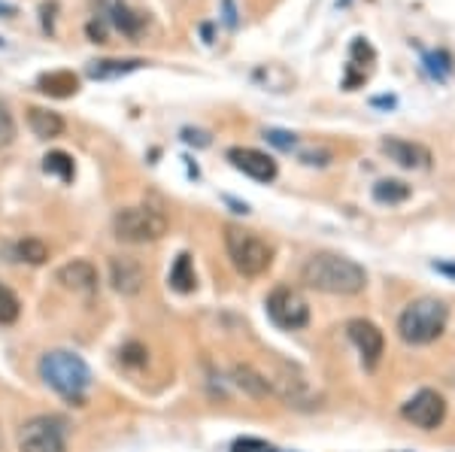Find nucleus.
I'll return each instance as SVG.
<instances>
[{"instance_id":"39448f33","label":"nucleus","mask_w":455,"mask_h":452,"mask_svg":"<svg viewBox=\"0 0 455 452\" xmlns=\"http://www.w3.org/2000/svg\"><path fill=\"white\" fill-rule=\"evenodd\" d=\"M113 231L122 243H156L167 234V218L152 207H124L113 218Z\"/></svg>"},{"instance_id":"f3484780","label":"nucleus","mask_w":455,"mask_h":452,"mask_svg":"<svg viewBox=\"0 0 455 452\" xmlns=\"http://www.w3.org/2000/svg\"><path fill=\"white\" fill-rule=\"evenodd\" d=\"M146 61L140 58H128V61H122V58H104V61H92L88 64V76L92 79H113V76H124V73L143 67Z\"/></svg>"},{"instance_id":"aec40b11","label":"nucleus","mask_w":455,"mask_h":452,"mask_svg":"<svg viewBox=\"0 0 455 452\" xmlns=\"http://www.w3.org/2000/svg\"><path fill=\"white\" fill-rule=\"evenodd\" d=\"M16 258L28 261V265H46L49 261V246L36 237H25L16 243Z\"/></svg>"},{"instance_id":"20e7f679","label":"nucleus","mask_w":455,"mask_h":452,"mask_svg":"<svg viewBox=\"0 0 455 452\" xmlns=\"http://www.w3.org/2000/svg\"><path fill=\"white\" fill-rule=\"evenodd\" d=\"M225 250L234 271L243 276H261L274 265V246L267 240H261L255 231L237 228V225H228L225 228Z\"/></svg>"},{"instance_id":"4468645a","label":"nucleus","mask_w":455,"mask_h":452,"mask_svg":"<svg viewBox=\"0 0 455 452\" xmlns=\"http://www.w3.org/2000/svg\"><path fill=\"white\" fill-rule=\"evenodd\" d=\"M36 89L43 94H49V98H73V94L79 91V76L73 70H49L43 73L40 79H36Z\"/></svg>"},{"instance_id":"393cba45","label":"nucleus","mask_w":455,"mask_h":452,"mask_svg":"<svg viewBox=\"0 0 455 452\" xmlns=\"http://www.w3.org/2000/svg\"><path fill=\"white\" fill-rule=\"evenodd\" d=\"M231 452H280V449L267 440H259V437H240L231 447Z\"/></svg>"},{"instance_id":"c85d7f7f","label":"nucleus","mask_w":455,"mask_h":452,"mask_svg":"<svg viewBox=\"0 0 455 452\" xmlns=\"http://www.w3.org/2000/svg\"><path fill=\"white\" fill-rule=\"evenodd\" d=\"M88 36H92L94 43H107V28L100 25V21H88Z\"/></svg>"},{"instance_id":"cd10ccee","label":"nucleus","mask_w":455,"mask_h":452,"mask_svg":"<svg viewBox=\"0 0 455 452\" xmlns=\"http://www.w3.org/2000/svg\"><path fill=\"white\" fill-rule=\"evenodd\" d=\"M264 137L274 146H280V149H291L295 146V134H285V131H267Z\"/></svg>"},{"instance_id":"5701e85b","label":"nucleus","mask_w":455,"mask_h":452,"mask_svg":"<svg viewBox=\"0 0 455 452\" xmlns=\"http://www.w3.org/2000/svg\"><path fill=\"white\" fill-rule=\"evenodd\" d=\"M234 377H237V385H240V389L252 392L255 398H261V395H267V392H270L267 380H261V377L255 374L252 368H234Z\"/></svg>"},{"instance_id":"1a4fd4ad","label":"nucleus","mask_w":455,"mask_h":452,"mask_svg":"<svg viewBox=\"0 0 455 452\" xmlns=\"http://www.w3.org/2000/svg\"><path fill=\"white\" fill-rule=\"evenodd\" d=\"M347 334L349 340L355 344V349L362 353V361L364 368L373 370L383 359V349H386V340H383V331H379L377 325L368 322V319H352L347 325Z\"/></svg>"},{"instance_id":"a878e982","label":"nucleus","mask_w":455,"mask_h":452,"mask_svg":"<svg viewBox=\"0 0 455 452\" xmlns=\"http://www.w3.org/2000/svg\"><path fill=\"white\" fill-rule=\"evenodd\" d=\"M425 61H428V70L435 73L437 79H446V73L452 70L450 55H446V52H431V55H425Z\"/></svg>"},{"instance_id":"bb28decb","label":"nucleus","mask_w":455,"mask_h":452,"mask_svg":"<svg viewBox=\"0 0 455 452\" xmlns=\"http://www.w3.org/2000/svg\"><path fill=\"white\" fill-rule=\"evenodd\" d=\"M119 359L124 364H146V349L140 344H128V346H122V353H119Z\"/></svg>"},{"instance_id":"423d86ee","label":"nucleus","mask_w":455,"mask_h":452,"mask_svg":"<svg viewBox=\"0 0 455 452\" xmlns=\"http://www.w3.org/2000/svg\"><path fill=\"white\" fill-rule=\"evenodd\" d=\"M19 452H68V432L58 416H34L19 432Z\"/></svg>"},{"instance_id":"9b49d317","label":"nucleus","mask_w":455,"mask_h":452,"mask_svg":"<svg viewBox=\"0 0 455 452\" xmlns=\"http://www.w3.org/2000/svg\"><path fill=\"white\" fill-rule=\"evenodd\" d=\"M383 152L388 155V162L407 167V170H425L431 164V152L419 143L410 140H398V137H388L383 140Z\"/></svg>"},{"instance_id":"2eb2a0df","label":"nucleus","mask_w":455,"mask_h":452,"mask_svg":"<svg viewBox=\"0 0 455 452\" xmlns=\"http://www.w3.org/2000/svg\"><path fill=\"white\" fill-rule=\"evenodd\" d=\"M28 125L40 140H55V137L64 134V119L52 109H43V107H31L28 109Z\"/></svg>"},{"instance_id":"6ab92c4d","label":"nucleus","mask_w":455,"mask_h":452,"mask_svg":"<svg viewBox=\"0 0 455 452\" xmlns=\"http://www.w3.org/2000/svg\"><path fill=\"white\" fill-rule=\"evenodd\" d=\"M43 170H46L49 177H58L61 182H73V177H76V167H73V158L68 152H49V155L43 158Z\"/></svg>"},{"instance_id":"a211bd4d","label":"nucleus","mask_w":455,"mask_h":452,"mask_svg":"<svg viewBox=\"0 0 455 452\" xmlns=\"http://www.w3.org/2000/svg\"><path fill=\"white\" fill-rule=\"evenodd\" d=\"M109 16H113V25L128 36H137L146 28V21H149L146 12H134L128 4H122V0H116V4L109 6Z\"/></svg>"},{"instance_id":"f257e3e1","label":"nucleus","mask_w":455,"mask_h":452,"mask_svg":"<svg viewBox=\"0 0 455 452\" xmlns=\"http://www.w3.org/2000/svg\"><path fill=\"white\" fill-rule=\"evenodd\" d=\"M300 280L325 295H358L368 282V274L358 261L337 252H315L307 258Z\"/></svg>"},{"instance_id":"0eeeda50","label":"nucleus","mask_w":455,"mask_h":452,"mask_svg":"<svg viewBox=\"0 0 455 452\" xmlns=\"http://www.w3.org/2000/svg\"><path fill=\"white\" fill-rule=\"evenodd\" d=\"M267 313L274 319V325H280L283 331H298L310 322V304L291 286H276L267 295Z\"/></svg>"},{"instance_id":"412c9836","label":"nucleus","mask_w":455,"mask_h":452,"mask_svg":"<svg viewBox=\"0 0 455 452\" xmlns=\"http://www.w3.org/2000/svg\"><path fill=\"white\" fill-rule=\"evenodd\" d=\"M373 198L379 203H401L410 198V186H403L401 179H379L373 186Z\"/></svg>"},{"instance_id":"9d476101","label":"nucleus","mask_w":455,"mask_h":452,"mask_svg":"<svg viewBox=\"0 0 455 452\" xmlns=\"http://www.w3.org/2000/svg\"><path fill=\"white\" fill-rule=\"evenodd\" d=\"M228 162L237 167L240 173L252 177L255 182H274L276 179V162L270 155H264L259 149H249V146H234L228 149Z\"/></svg>"},{"instance_id":"4be33fe9","label":"nucleus","mask_w":455,"mask_h":452,"mask_svg":"<svg viewBox=\"0 0 455 452\" xmlns=\"http://www.w3.org/2000/svg\"><path fill=\"white\" fill-rule=\"evenodd\" d=\"M19 316H21V304H19L16 291L6 289L4 282H0V325L19 322Z\"/></svg>"},{"instance_id":"f03ea898","label":"nucleus","mask_w":455,"mask_h":452,"mask_svg":"<svg viewBox=\"0 0 455 452\" xmlns=\"http://www.w3.org/2000/svg\"><path fill=\"white\" fill-rule=\"evenodd\" d=\"M40 377L46 385L61 395L68 404L83 407L92 389V368L85 364L83 355L68 353V349H52L40 359Z\"/></svg>"},{"instance_id":"dca6fc26","label":"nucleus","mask_w":455,"mask_h":452,"mask_svg":"<svg viewBox=\"0 0 455 452\" xmlns=\"http://www.w3.org/2000/svg\"><path fill=\"white\" fill-rule=\"evenodd\" d=\"M171 289L180 291V295H192L195 286H197V276H195V265H192V255L188 252H180L171 267Z\"/></svg>"},{"instance_id":"7ed1b4c3","label":"nucleus","mask_w":455,"mask_h":452,"mask_svg":"<svg viewBox=\"0 0 455 452\" xmlns=\"http://www.w3.org/2000/svg\"><path fill=\"white\" fill-rule=\"evenodd\" d=\"M446 322H450V310H446L443 301H437V297H419V301L407 304V310L401 313L398 334L403 344L425 346V344H435L440 334L446 331Z\"/></svg>"},{"instance_id":"f8f14e48","label":"nucleus","mask_w":455,"mask_h":452,"mask_svg":"<svg viewBox=\"0 0 455 452\" xmlns=\"http://www.w3.org/2000/svg\"><path fill=\"white\" fill-rule=\"evenodd\" d=\"M55 276L64 289H73V291H94L98 289V267H94L92 261H83V258L58 267Z\"/></svg>"},{"instance_id":"b1692460","label":"nucleus","mask_w":455,"mask_h":452,"mask_svg":"<svg viewBox=\"0 0 455 452\" xmlns=\"http://www.w3.org/2000/svg\"><path fill=\"white\" fill-rule=\"evenodd\" d=\"M12 140H16V122H12V113L6 109V104H0V149H6Z\"/></svg>"},{"instance_id":"ddd939ff","label":"nucleus","mask_w":455,"mask_h":452,"mask_svg":"<svg viewBox=\"0 0 455 452\" xmlns=\"http://www.w3.org/2000/svg\"><path fill=\"white\" fill-rule=\"evenodd\" d=\"M109 274H113V289L122 291V295H137L143 289V267L134 258H124V255L113 258Z\"/></svg>"},{"instance_id":"c756f323","label":"nucleus","mask_w":455,"mask_h":452,"mask_svg":"<svg viewBox=\"0 0 455 452\" xmlns=\"http://www.w3.org/2000/svg\"><path fill=\"white\" fill-rule=\"evenodd\" d=\"M0 16H16V6H10V4H0Z\"/></svg>"},{"instance_id":"6e6552de","label":"nucleus","mask_w":455,"mask_h":452,"mask_svg":"<svg viewBox=\"0 0 455 452\" xmlns=\"http://www.w3.org/2000/svg\"><path fill=\"white\" fill-rule=\"evenodd\" d=\"M403 419L413 422L416 428H422V432H435L440 422L446 419V400L437 395V392L431 389H422L419 395H413L403 404Z\"/></svg>"}]
</instances>
